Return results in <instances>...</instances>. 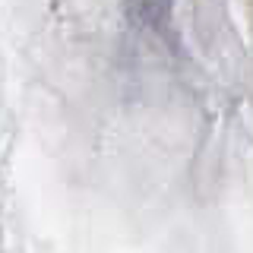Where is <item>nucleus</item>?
Here are the masks:
<instances>
[{
	"label": "nucleus",
	"instance_id": "obj_1",
	"mask_svg": "<svg viewBox=\"0 0 253 253\" xmlns=\"http://www.w3.org/2000/svg\"><path fill=\"white\" fill-rule=\"evenodd\" d=\"M124 6L133 19L146 22V26H162V22H168L174 0H124Z\"/></svg>",
	"mask_w": 253,
	"mask_h": 253
}]
</instances>
